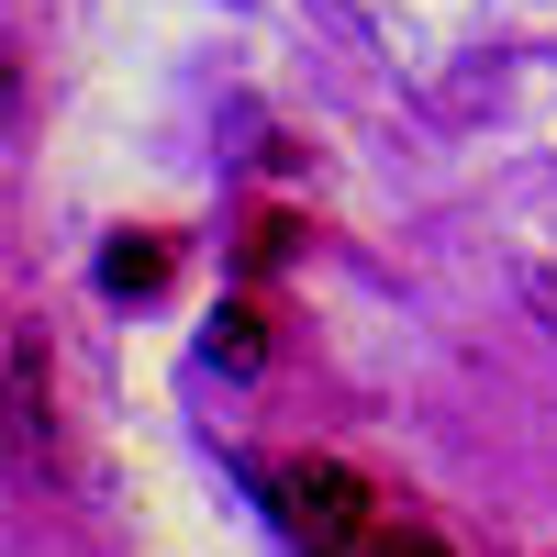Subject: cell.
Wrapping results in <instances>:
<instances>
[{"mask_svg": "<svg viewBox=\"0 0 557 557\" xmlns=\"http://www.w3.org/2000/svg\"><path fill=\"white\" fill-rule=\"evenodd\" d=\"M368 557H457V546L424 535V524H401V535H368Z\"/></svg>", "mask_w": 557, "mask_h": 557, "instance_id": "5b68a950", "label": "cell"}, {"mask_svg": "<svg viewBox=\"0 0 557 557\" xmlns=\"http://www.w3.org/2000/svg\"><path fill=\"white\" fill-rule=\"evenodd\" d=\"M201 357L235 368V380H257V368H268V312H257V301H223V312L201 323Z\"/></svg>", "mask_w": 557, "mask_h": 557, "instance_id": "7a4b0ae2", "label": "cell"}, {"mask_svg": "<svg viewBox=\"0 0 557 557\" xmlns=\"http://www.w3.org/2000/svg\"><path fill=\"white\" fill-rule=\"evenodd\" d=\"M12 424L45 435V368H34V335H12Z\"/></svg>", "mask_w": 557, "mask_h": 557, "instance_id": "277c9868", "label": "cell"}, {"mask_svg": "<svg viewBox=\"0 0 557 557\" xmlns=\"http://www.w3.org/2000/svg\"><path fill=\"white\" fill-rule=\"evenodd\" d=\"M278 524H290L301 557H357L368 546V480L346 457H290L278 469Z\"/></svg>", "mask_w": 557, "mask_h": 557, "instance_id": "6da1fadb", "label": "cell"}, {"mask_svg": "<svg viewBox=\"0 0 557 557\" xmlns=\"http://www.w3.org/2000/svg\"><path fill=\"white\" fill-rule=\"evenodd\" d=\"M101 290H168V235H112L101 246Z\"/></svg>", "mask_w": 557, "mask_h": 557, "instance_id": "3957f363", "label": "cell"}]
</instances>
